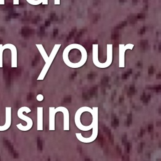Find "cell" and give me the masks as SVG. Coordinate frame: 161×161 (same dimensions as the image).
Here are the masks:
<instances>
[{
  "mask_svg": "<svg viewBox=\"0 0 161 161\" xmlns=\"http://www.w3.org/2000/svg\"><path fill=\"white\" fill-rule=\"evenodd\" d=\"M5 5V0H0V5Z\"/></svg>",
  "mask_w": 161,
  "mask_h": 161,
  "instance_id": "11",
  "label": "cell"
},
{
  "mask_svg": "<svg viewBox=\"0 0 161 161\" xmlns=\"http://www.w3.org/2000/svg\"><path fill=\"white\" fill-rule=\"evenodd\" d=\"M93 111L91 113L92 117L94 118V125L92 128L91 135L89 137H84L82 135L81 133H76V137L79 141L84 144H89L93 142L97 139L98 135V127H99V116H98V107L93 106L92 108Z\"/></svg>",
  "mask_w": 161,
  "mask_h": 161,
  "instance_id": "1",
  "label": "cell"
},
{
  "mask_svg": "<svg viewBox=\"0 0 161 161\" xmlns=\"http://www.w3.org/2000/svg\"><path fill=\"white\" fill-rule=\"evenodd\" d=\"M4 50L3 45L0 44V68L3 67V54Z\"/></svg>",
  "mask_w": 161,
  "mask_h": 161,
  "instance_id": "8",
  "label": "cell"
},
{
  "mask_svg": "<svg viewBox=\"0 0 161 161\" xmlns=\"http://www.w3.org/2000/svg\"><path fill=\"white\" fill-rule=\"evenodd\" d=\"M43 111L44 108L42 106H39L37 108V128L38 131H43L44 130V122H43Z\"/></svg>",
  "mask_w": 161,
  "mask_h": 161,
  "instance_id": "7",
  "label": "cell"
},
{
  "mask_svg": "<svg viewBox=\"0 0 161 161\" xmlns=\"http://www.w3.org/2000/svg\"><path fill=\"white\" fill-rule=\"evenodd\" d=\"M44 96L42 94H38L37 96V100L38 101H42L43 100H44Z\"/></svg>",
  "mask_w": 161,
  "mask_h": 161,
  "instance_id": "9",
  "label": "cell"
},
{
  "mask_svg": "<svg viewBox=\"0 0 161 161\" xmlns=\"http://www.w3.org/2000/svg\"><path fill=\"white\" fill-rule=\"evenodd\" d=\"M32 111L30 108H29L27 106H22L20 108L17 112V116L21 120H23V121L26 122L27 125L25 126H23L22 123H19L17 125V127L19 129L20 131L23 132H27L30 130L33 127V123L31 118L28 117H27L23 114L24 112H25L26 113H29Z\"/></svg>",
  "mask_w": 161,
  "mask_h": 161,
  "instance_id": "2",
  "label": "cell"
},
{
  "mask_svg": "<svg viewBox=\"0 0 161 161\" xmlns=\"http://www.w3.org/2000/svg\"><path fill=\"white\" fill-rule=\"evenodd\" d=\"M49 131L56 130V115L58 112L54 106H50L49 108Z\"/></svg>",
  "mask_w": 161,
  "mask_h": 161,
  "instance_id": "6",
  "label": "cell"
},
{
  "mask_svg": "<svg viewBox=\"0 0 161 161\" xmlns=\"http://www.w3.org/2000/svg\"><path fill=\"white\" fill-rule=\"evenodd\" d=\"M3 49L5 50H10L11 53V67H17V50L15 46L11 44H6L3 45Z\"/></svg>",
  "mask_w": 161,
  "mask_h": 161,
  "instance_id": "5",
  "label": "cell"
},
{
  "mask_svg": "<svg viewBox=\"0 0 161 161\" xmlns=\"http://www.w3.org/2000/svg\"><path fill=\"white\" fill-rule=\"evenodd\" d=\"M57 112H61L63 114V130L64 131H69L70 117L69 112L67 108L64 106H58L56 108Z\"/></svg>",
  "mask_w": 161,
  "mask_h": 161,
  "instance_id": "3",
  "label": "cell"
},
{
  "mask_svg": "<svg viewBox=\"0 0 161 161\" xmlns=\"http://www.w3.org/2000/svg\"><path fill=\"white\" fill-rule=\"evenodd\" d=\"M13 4L14 5H18L19 0H13Z\"/></svg>",
  "mask_w": 161,
  "mask_h": 161,
  "instance_id": "10",
  "label": "cell"
},
{
  "mask_svg": "<svg viewBox=\"0 0 161 161\" xmlns=\"http://www.w3.org/2000/svg\"><path fill=\"white\" fill-rule=\"evenodd\" d=\"M11 107L6 106L5 108V123L0 126V132H5L8 130L11 125Z\"/></svg>",
  "mask_w": 161,
  "mask_h": 161,
  "instance_id": "4",
  "label": "cell"
}]
</instances>
